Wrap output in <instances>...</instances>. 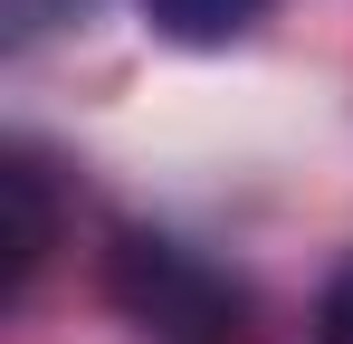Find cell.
<instances>
[{"mask_svg":"<svg viewBox=\"0 0 353 344\" xmlns=\"http://www.w3.org/2000/svg\"><path fill=\"white\" fill-rule=\"evenodd\" d=\"M258 10H268V0H143V19H153L163 39H181V48H220Z\"/></svg>","mask_w":353,"mask_h":344,"instance_id":"3","label":"cell"},{"mask_svg":"<svg viewBox=\"0 0 353 344\" xmlns=\"http://www.w3.org/2000/svg\"><path fill=\"white\" fill-rule=\"evenodd\" d=\"M315 344H353V258L325 278V306H315Z\"/></svg>","mask_w":353,"mask_h":344,"instance_id":"4","label":"cell"},{"mask_svg":"<svg viewBox=\"0 0 353 344\" xmlns=\"http://www.w3.org/2000/svg\"><path fill=\"white\" fill-rule=\"evenodd\" d=\"M48 249H58V191H48V172H39L29 144H10L0 153V306L29 296Z\"/></svg>","mask_w":353,"mask_h":344,"instance_id":"2","label":"cell"},{"mask_svg":"<svg viewBox=\"0 0 353 344\" xmlns=\"http://www.w3.org/2000/svg\"><path fill=\"white\" fill-rule=\"evenodd\" d=\"M105 296L124 306V325H143L153 344H258L248 278H230L220 258H201L172 229H115Z\"/></svg>","mask_w":353,"mask_h":344,"instance_id":"1","label":"cell"}]
</instances>
